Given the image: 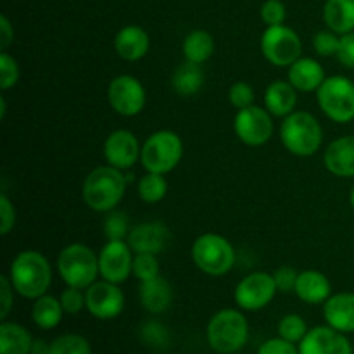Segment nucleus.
<instances>
[{
    "label": "nucleus",
    "instance_id": "4",
    "mask_svg": "<svg viewBox=\"0 0 354 354\" xmlns=\"http://www.w3.org/2000/svg\"><path fill=\"white\" fill-rule=\"evenodd\" d=\"M57 270L66 286L86 290L100 275L99 256L85 244H69L59 254Z\"/></svg>",
    "mask_w": 354,
    "mask_h": 354
},
{
    "label": "nucleus",
    "instance_id": "8",
    "mask_svg": "<svg viewBox=\"0 0 354 354\" xmlns=\"http://www.w3.org/2000/svg\"><path fill=\"white\" fill-rule=\"evenodd\" d=\"M318 106L335 123L354 120V83L342 75L328 76L317 90Z\"/></svg>",
    "mask_w": 354,
    "mask_h": 354
},
{
    "label": "nucleus",
    "instance_id": "49",
    "mask_svg": "<svg viewBox=\"0 0 354 354\" xmlns=\"http://www.w3.org/2000/svg\"><path fill=\"white\" fill-rule=\"evenodd\" d=\"M349 201H351V207H353V211H354V187H353V190H351V196H349Z\"/></svg>",
    "mask_w": 354,
    "mask_h": 354
},
{
    "label": "nucleus",
    "instance_id": "3",
    "mask_svg": "<svg viewBox=\"0 0 354 354\" xmlns=\"http://www.w3.org/2000/svg\"><path fill=\"white\" fill-rule=\"evenodd\" d=\"M280 140L294 156L310 158L317 154L324 142V130L317 118L306 111H294L283 118L280 127Z\"/></svg>",
    "mask_w": 354,
    "mask_h": 354
},
{
    "label": "nucleus",
    "instance_id": "31",
    "mask_svg": "<svg viewBox=\"0 0 354 354\" xmlns=\"http://www.w3.org/2000/svg\"><path fill=\"white\" fill-rule=\"evenodd\" d=\"M48 354H92L88 341L78 334H64L55 339Z\"/></svg>",
    "mask_w": 354,
    "mask_h": 354
},
{
    "label": "nucleus",
    "instance_id": "21",
    "mask_svg": "<svg viewBox=\"0 0 354 354\" xmlns=\"http://www.w3.org/2000/svg\"><path fill=\"white\" fill-rule=\"evenodd\" d=\"M287 78L297 92H317L327 76L317 59L299 57L289 66Z\"/></svg>",
    "mask_w": 354,
    "mask_h": 354
},
{
    "label": "nucleus",
    "instance_id": "5",
    "mask_svg": "<svg viewBox=\"0 0 354 354\" xmlns=\"http://www.w3.org/2000/svg\"><path fill=\"white\" fill-rule=\"evenodd\" d=\"M249 337V324L237 310H221L207 325V342L220 354H232L242 349Z\"/></svg>",
    "mask_w": 354,
    "mask_h": 354
},
{
    "label": "nucleus",
    "instance_id": "29",
    "mask_svg": "<svg viewBox=\"0 0 354 354\" xmlns=\"http://www.w3.org/2000/svg\"><path fill=\"white\" fill-rule=\"evenodd\" d=\"M214 40L207 31L194 30L183 40V55L189 62L203 64L213 55Z\"/></svg>",
    "mask_w": 354,
    "mask_h": 354
},
{
    "label": "nucleus",
    "instance_id": "41",
    "mask_svg": "<svg viewBox=\"0 0 354 354\" xmlns=\"http://www.w3.org/2000/svg\"><path fill=\"white\" fill-rule=\"evenodd\" d=\"M16 225V209L6 194L0 196V234L7 235Z\"/></svg>",
    "mask_w": 354,
    "mask_h": 354
},
{
    "label": "nucleus",
    "instance_id": "22",
    "mask_svg": "<svg viewBox=\"0 0 354 354\" xmlns=\"http://www.w3.org/2000/svg\"><path fill=\"white\" fill-rule=\"evenodd\" d=\"M294 292L304 303L322 304L332 296L330 280L318 270H304L299 272Z\"/></svg>",
    "mask_w": 354,
    "mask_h": 354
},
{
    "label": "nucleus",
    "instance_id": "20",
    "mask_svg": "<svg viewBox=\"0 0 354 354\" xmlns=\"http://www.w3.org/2000/svg\"><path fill=\"white\" fill-rule=\"evenodd\" d=\"M149 47H151V38H149L147 31L137 24H128V26L121 28L114 38V48L124 61L135 62L145 57Z\"/></svg>",
    "mask_w": 354,
    "mask_h": 354
},
{
    "label": "nucleus",
    "instance_id": "14",
    "mask_svg": "<svg viewBox=\"0 0 354 354\" xmlns=\"http://www.w3.org/2000/svg\"><path fill=\"white\" fill-rule=\"evenodd\" d=\"M86 294V310L99 320H113L120 317L124 308V294L118 287V283L107 282H93Z\"/></svg>",
    "mask_w": 354,
    "mask_h": 354
},
{
    "label": "nucleus",
    "instance_id": "12",
    "mask_svg": "<svg viewBox=\"0 0 354 354\" xmlns=\"http://www.w3.org/2000/svg\"><path fill=\"white\" fill-rule=\"evenodd\" d=\"M277 290L279 289L272 273H249L235 287V303L245 311H258L272 303Z\"/></svg>",
    "mask_w": 354,
    "mask_h": 354
},
{
    "label": "nucleus",
    "instance_id": "19",
    "mask_svg": "<svg viewBox=\"0 0 354 354\" xmlns=\"http://www.w3.org/2000/svg\"><path fill=\"white\" fill-rule=\"evenodd\" d=\"M327 324L342 334L354 332V292H339L328 297L324 304Z\"/></svg>",
    "mask_w": 354,
    "mask_h": 354
},
{
    "label": "nucleus",
    "instance_id": "6",
    "mask_svg": "<svg viewBox=\"0 0 354 354\" xmlns=\"http://www.w3.org/2000/svg\"><path fill=\"white\" fill-rule=\"evenodd\" d=\"M183 156V142L171 130L154 131L142 145L140 161L145 171L166 175L178 166Z\"/></svg>",
    "mask_w": 354,
    "mask_h": 354
},
{
    "label": "nucleus",
    "instance_id": "13",
    "mask_svg": "<svg viewBox=\"0 0 354 354\" xmlns=\"http://www.w3.org/2000/svg\"><path fill=\"white\" fill-rule=\"evenodd\" d=\"M135 252L127 241H107L99 252V272L102 280L123 283L133 270Z\"/></svg>",
    "mask_w": 354,
    "mask_h": 354
},
{
    "label": "nucleus",
    "instance_id": "40",
    "mask_svg": "<svg viewBox=\"0 0 354 354\" xmlns=\"http://www.w3.org/2000/svg\"><path fill=\"white\" fill-rule=\"evenodd\" d=\"M261 19L266 26H279L283 24L287 17V9L280 0H266L261 6Z\"/></svg>",
    "mask_w": 354,
    "mask_h": 354
},
{
    "label": "nucleus",
    "instance_id": "1",
    "mask_svg": "<svg viewBox=\"0 0 354 354\" xmlns=\"http://www.w3.org/2000/svg\"><path fill=\"white\" fill-rule=\"evenodd\" d=\"M127 176L113 166H99L92 169L83 182L82 196L86 206L97 213L113 211L127 192Z\"/></svg>",
    "mask_w": 354,
    "mask_h": 354
},
{
    "label": "nucleus",
    "instance_id": "35",
    "mask_svg": "<svg viewBox=\"0 0 354 354\" xmlns=\"http://www.w3.org/2000/svg\"><path fill=\"white\" fill-rule=\"evenodd\" d=\"M140 337L149 348L154 349H165L169 344L168 328L158 322H147V324L142 325Z\"/></svg>",
    "mask_w": 354,
    "mask_h": 354
},
{
    "label": "nucleus",
    "instance_id": "36",
    "mask_svg": "<svg viewBox=\"0 0 354 354\" xmlns=\"http://www.w3.org/2000/svg\"><path fill=\"white\" fill-rule=\"evenodd\" d=\"M19 80V66L17 61L7 52L0 54V88L9 90Z\"/></svg>",
    "mask_w": 354,
    "mask_h": 354
},
{
    "label": "nucleus",
    "instance_id": "26",
    "mask_svg": "<svg viewBox=\"0 0 354 354\" xmlns=\"http://www.w3.org/2000/svg\"><path fill=\"white\" fill-rule=\"evenodd\" d=\"M33 342L23 325L6 320L0 325V354H31Z\"/></svg>",
    "mask_w": 354,
    "mask_h": 354
},
{
    "label": "nucleus",
    "instance_id": "24",
    "mask_svg": "<svg viewBox=\"0 0 354 354\" xmlns=\"http://www.w3.org/2000/svg\"><path fill=\"white\" fill-rule=\"evenodd\" d=\"M297 104V90L289 82L270 83L265 90V109L272 116L286 118L294 113V107Z\"/></svg>",
    "mask_w": 354,
    "mask_h": 354
},
{
    "label": "nucleus",
    "instance_id": "16",
    "mask_svg": "<svg viewBox=\"0 0 354 354\" xmlns=\"http://www.w3.org/2000/svg\"><path fill=\"white\" fill-rule=\"evenodd\" d=\"M299 354H353V346L342 332L330 325L315 327L299 342Z\"/></svg>",
    "mask_w": 354,
    "mask_h": 354
},
{
    "label": "nucleus",
    "instance_id": "45",
    "mask_svg": "<svg viewBox=\"0 0 354 354\" xmlns=\"http://www.w3.org/2000/svg\"><path fill=\"white\" fill-rule=\"evenodd\" d=\"M12 292H14V287H12V282H10L9 275L0 277V299H2L0 318H2V322L6 320L7 315L10 313V308H12V301H14Z\"/></svg>",
    "mask_w": 354,
    "mask_h": 354
},
{
    "label": "nucleus",
    "instance_id": "37",
    "mask_svg": "<svg viewBox=\"0 0 354 354\" xmlns=\"http://www.w3.org/2000/svg\"><path fill=\"white\" fill-rule=\"evenodd\" d=\"M339 41H341V37L332 30L318 31L313 37V48L322 57H330V55H337Z\"/></svg>",
    "mask_w": 354,
    "mask_h": 354
},
{
    "label": "nucleus",
    "instance_id": "15",
    "mask_svg": "<svg viewBox=\"0 0 354 354\" xmlns=\"http://www.w3.org/2000/svg\"><path fill=\"white\" fill-rule=\"evenodd\" d=\"M142 154V145L130 130H114L104 142V158L113 168L127 171L133 168Z\"/></svg>",
    "mask_w": 354,
    "mask_h": 354
},
{
    "label": "nucleus",
    "instance_id": "30",
    "mask_svg": "<svg viewBox=\"0 0 354 354\" xmlns=\"http://www.w3.org/2000/svg\"><path fill=\"white\" fill-rule=\"evenodd\" d=\"M166 192H168V182L165 175L147 171L138 180V196L145 204L159 203L165 199Z\"/></svg>",
    "mask_w": 354,
    "mask_h": 354
},
{
    "label": "nucleus",
    "instance_id": "7",
    "mask_svg": "<svg viewBox=\"0 0 354 354\" xmlns=\"http://www.w3.org/2000/svg\"><path fill=\"white\" fill-rule=\"evenodd\" d=\"M192 259L206 275L223 277L235 265L234 245L218 234H204L194 242Z\"/></svg>",
    "mask_w": 354,
    "mask_h": 354
},
{
    "label": "nucleus",
    "instance_id": "10",
    "mask_svg": "<svg viewBox=\"0 0 354 354\" xmlns=\"http://www.w3.org/2000/svg\"><path fill=\"white\" fill-rule=\"evenodd\" d=\"M235 135L249 147L265 145L273 135V120L268 109L259 106H249L237 111L234 120Z\"/></svg>",
    "mask_w": 354,
    "mask_h": 354
},
{
    "label": "nucleus",
    "instance_id": "44",
    "mask_svg": "<svg viewBox=\"0 0 354 354\" xmlns=\"http://www.w3.org/2000/svg\"><path fill=\"white\" fill-rule=\"evenodd\" d=\"M258 354H299V349H296L294 342L286 341V339H270L263 342Z\"/></svg>",
    "mask_w": 354,
    "mask_h": 354
},
{
    "label": "nucleus",
    "instance_id": "48",
    "mask_svg": "<svg viewBox=\"0 0 354 354\" xmlns=\"http://www.w3.org/2000/svg\"><path fill=\"white\" fill-rule=\"evenodd\" d=\"M0 116H6V99H0Z\"/></svg>",
    "mask_w": 354,
    "mask_h": 354
},
{
    "label": "nucleus",
    "instance_id": "11",
    "mask_svg": "<svg viewBox=\"0 0 354 354\" xmlns=\"http://www.w3.org/2000/svg\"><path fill=\"white\" fill-rule=\"evenodd\" d=\"M107 100L121 116H137L145 106V88L135 76L120 75L107 86Z\"/></svg>",
    "mask_w": 354,
    "mask_h": 354
},
{
    "label": "nucleus",
    "instance_id": "23",
    "mask_svg": "<svg viewBox=\"0 0 354 354\" xmlns=\"http://www.w3.org/2000/svg\"><path fill=\"white\" fill-rule=\"evenodd\" d=\"M138 296H140L142 306L149 313L159 315L165 313L169 304H171L173 289L168 280L162 279V277H156V279L147 280V282H140Z\"/></svg>",
    "mask_w": 354,
    "mask_h": 354
},
{
    "label": "nucleus",
    "instance_id": "2",
    "mask_svg": "<svg viewBox=\"0 0 354 354\" xmlns=\"http://www.w3.org/2000/svg\"><path fill=\"white\" fill-rule=\"evenodd\" d=\"M9 279L14 290L28 299H38L48 290L52 268L41 252L23 251L14 258L9 268Z\"/></svg>",
    "mask_w": 354,
    "mask_h": 354
},
{
    "label": "nucleus",
    "instance_id": "28",
    "mask_svg": "<svg viewBox=\"0 0 354 354\" xmlns=\"http://www.w3.org/2000/svg\"><path fill=\"white\" fill-rule=\"evenodd\" d=\"M171 85L178 95H196L204 85V73L203 69H201V64H194V62L187 61L185 64L178 66L176 71L173 73Z\"/></svg>",
    "mask_w": 354,
    "mask_h": 354
},
{
    "label": "nucleus",
    "instance_id": "18",
    "mask_svg": "<svg viewBox=\"0 0 354 354\" xmlns=\"http://www.w3.org/2000/svg\"><path fill=\"white\" fill-rule=\"evenodd\" d=\"M325 168L335 176H354V135L335 138L324 154Z\"/></svg>",
    "mask_w": 354,
    "mask_h": 354
},
{
    "label": "nucleus",
    "instance_id": "39",
    "mask_svg": "<svg viewBox=\"0 0 354 354\" xmlns=\"http://www.w3.org/2000/svg\"><path fill=\"white\" fill-rule=\"evenodd\" d=\"M61 304L64 308V313L78 315L83 308H86V294L83 289H76V287H68L62 290L61 294Z\"/></svg>",
    "mask_w": 354,
    "mask_h": 354
},
{
    "label": "nucleus",
    "instance_id": "46",
    "mask_svg": "<svg viewBox=\"0 0 354 354\" xmlns=\"http://www.w3.org/2000/svg\"><path fill=\"white\" fill-rule=\"evenodd\" d=\"M14 40V28L7 16H0V47L6 50Z\"/></svg>",
    "mask_w": 354,
    "mask_h": 354
},
{
    "label": "nucleus",
    "instance_id": "47",
    "mask_svg": "<svg viewBox=\"0 0 354 354\" xmlns=\"http://www.w3.org/2000/svg\"><path fill=\"white\" fill-rule=\"evenodd\" d=\"M48 348H50V344L47 346L44 341H35L31 354H48Z\"/></svg>",
    "mask_w": 354,
    "mask_h": 354
},
{
    "label": "nucleus",
    "instance_id": "42",
    "mask_svg": "<svg viewBox=\"0 0 354 354\" xmlns=\"http://www.w3.org/2000/svg\"><path fill=\"white\" fill-rule=\"evenodd\" d=\"M297 277H299V272H296V270L290 268V266H282V268H279L273 273L277 289H279L280 292H290V290L296 289Z\"/></svg>",
    "mask_w": 354,
    "mask_h": 354
},
{
    "label": "nucleus",
    "instance_id": "25",
    "mask_svg": "<svg viewBox=\"0 0 354 354\" xmlns=\"http://www.w3.org/2000/svg\"><path fill=\"white\" fill-rule=\"evenodd\" d=\"M324 21L334 33H351L354 31V0H327Z\"/></svg>",
    "mask_w": 354,
    "mask_h": 354
},
{
    "label": "nucleus",
    "instance_id": "43",
    "mask_svg": "<svg viewBox=\"0 0 354 354\" xmlns=\"http://www.w3.org/2000/svg\"><path fill=\"white\" fill-rule=\"evenodd\" d=\"M337 59L342 66L354 69V31L351 33L341 35V41H339Z\"/></svg>",
    "mask_w": 354,
    "mask_h": 354
},
{
    "label": "nucleus",
    "instance_id": "34",
    "mask_svg": "<svg viewBox=\"0 0 354 354\" xmlns=\"http://www.w3.org/2000/svg\"><path fill=\"white\" fill-rule=\"evenodd\" d=\"M131 275L140 282H147V280L159 277V261L156 259V254H147V252L135 254Z\"/></svg>",
    "mask_w": 354,
    "mask_h": 354
},
{
    "label": "nucleus",
    "instance_id": "33",
    "mask_svg": "<svg viewBox=\"0 0 354 354\" xmlns=\"http://www.w3.org/2000/svg\"><path fill=\"white\" fill-rule=\"evenodd\" d=\"M279 334L289 342H301L308 334V325L299 315H286L279 324Z\"/></svg>",
    "mask_w": 354,
    "mask_h": 354
},
{
    "label": "nucleus",
    "instance_id": "27",
    "mask_svg": "<svg viewBox=\"0 0 354 354\" xmlns=\"http://www.w3.org/2000/svg\"><path fill=\"white\" fill-rule=\"evenodd\" d=\"M62 313H64V308H62L61 299H55L54 296H47V294L35 299L33 308H31V318L35 325L44 330L57 327L62 320Z\"/></svg>",
    "mask_w": 354,
    "mask_h": 354
},
{
    "label": "nucleus",
    "instance_id": "9",
    "mask_svg": "<svg viewBox=\"0 0 354 354\" xmlns=\"http://www.w3.org/2000/svg\"><path fill=\"white\" fill-rule=\"evenodd\" d=\"M261 52L268 62L273 66H290L301 57L303 44L301 38L292 28L268 26L261 35Z\"/></svg>",
    "mask_w": 354,
    "mask_h": 354
},
{
    "label": "nucleus",
    "instance_id": "38",
    "mask_svg": "<svg viewBox=\"0 0 354 354\" xmlns=\"http://www.w3.org/2000/svg\"><path fill=\"white\" fill-rule=\"evenodd\" d=\"M228 100L237 111L245 109V107L254 104V90L249 83L235 82L228 90Z\"/></svg>",
    "mask_w": 354,
    "mask_h": 354
},
{
    "label": "nucleus",
    "instance_id": "32",
    "mask_svg": "<svg viewBox=\"0 0 354 354\" xmlns=\"http://www.w3.org/2000/svg\"><path fill=\"white\" fill-rule=\"evenodd\" d=\"M130 221L121 211H109L104 221V235L107 241H127L130 234Z\"/></svg>",
    "mask_w": 354,
    "mask_h": 354
},
{
    "label": "nucleus",
    "instance_id": "17",
    "mask_svg": "<svg viewBox=\"0 0 354 354\" xmlns=\"http://www.w3.org/2000/svg\"><path fill=\"white\" fill-rule=\"evenodd\" d=\"M127 242L135 254H159L168 245L169 230L161 221H145L131 228Z\"/></svg>",
    "mask_w": 354,
    "mask_h": 354
}]
</instances>
